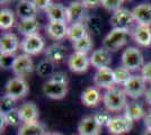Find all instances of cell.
I'll return each instance as SVG.
<instances>
[{
	"mask_svg": "<svg viewBox=\"0 0 151 135\" xmlns=\"http://www.w3.org/2000/svg\"><path fill=\"white\" fill-rule=\"evenodd\" d=\"M37 9L34 5V1L23 0L19 1L16 7V14L20 19H28V18H36Z\"/></svg>",
	"mask_w": 151,
	"mask_h": 135,
	"instance_id": "22",
	"label": "cell"
},
{
	"mask_svg": "<svg viewBox=\"0 0 151 135\" xmlns=\"http://www.w3.org/2000/svg\"><path fill=\"white\" fill-rule=\"evenodd\" d=\"M101 126L96 122L94 116H87L82 118L78 125L79 135H101Z\"/></svg>",
	"mask_w": 151,
	"mask_h": 135,
	"instance_id": "18",
	"label": "cell"
},
{
	"mask_svg": "<svg viewBox=\"0 0 151 135\" xmlns=\"http://www.w3.org/2000/svg\"><path fill=\"white\" fill-rule=\"evenodd\" d=\"M44 39L40 34H34L27 36L20 42V49L27 55H37L38 53L44 50Z\"/></svg>",
	"mask_w": 151,
	"mask_h": 135,
	"instance_id": "7",
	"label": "cell"
},
{
	"mask_svg": "<svg viewBox=\"0 0 151 135\" xmlns=\"http://www.w3.org/2000/svg\"><path fill=\"white\" fill-rule=\"evenodd\" d=\"M143 122H145V129H151V109L148 110V113L145 114V118H143Z\"/></svg>",
	"mask_w": 151,
	"mask_h": 135,
	"instance_id": "41",
	"label": "cell"
},
{
	"mask_svg": "<svg viewBox=\"0 0 151 135\" xmlns=\"http://www.w3.org/2000/svg\"><path fill=\"white\" fill-rule=\"evenodd\" d=\"M19 46L18 37L13 33H6L0 37V55L13 56Z\"/></svg>",
	"mask_w": 151,
	"mask_h": 135,
	"instance_id": "14",
	"label": "cell"
},
{
	"mask_svg": "<svg viewBox=\"0 0 151 135\" xmlns=\"http://www.w3.org/2000/svg\"><path fill=\"white\" fill-rule=\"evenodd\" d=\"M123 90L127 97H130L132 99H138L145 94L147 82L142 78V76L132 74V77L129 79V81L123 86Z\"/></svg>",
	"mask_w": 151,
	"mask_h": 135,
	"instance_id": "4",
	"label": "cell"
},
{
	"mask_svg": "<svg viewBox=\"0 0 151 135\" xmlns=\"http://www.w3.org/2000/svg\"><path fill=\"white\" fill-rule=\"evenodd\" d=\"M143 65H145V58L142 52L138 47L129 46L122 53V66H124L131 72L142 69Z\"/></svg>",
	"mask_w": 151,
	"mask_h": 135,
	"instance_id": "3",
	"label": "cell"
},
{
	"mask_svg": "<svg viewBox=\"0 0 151 135\" xmlns=\"http://www.w3.org/2000/svg\"><path fill=\"white\" fill-rule=\"evenodd\" d=\"M68 28L69 26L67 23L62 21H50L46 26V34L51 39L60 41L67 37L68 35Z\"/></svg>",
	"mask_w": 151,
	"mask_h": 135,
	"instance_id": "19",
	"label": "cell"
},
{
	"mask_svg": "<svg viewBox=\"0 0 151 135\" xmlns=\"http://www.w3.org/2000/svg\"><path fill=\"white\" fill-rule=\"evenodd\" d=\"M145 114L147 113H145L143 106L141 104L135 103V101L129 103L126 105L125 109H124V116H126L133 123L145 118Z\"/></svg>",
	"mask_w": 151,
	"mask_h": 135,
	"instance_id": "25",
	"label": "cell"
},
{
	"mask_svg": "<svg viewBox=\"0 0 151 135\" xmlns=\"http://www.w3.org/2000/svg\"><path fill=\"white\" fill-rule=\"evenodd\" d=\"M94 84L97 88L101 89H111L115 86V78H114V70L111 68H104L96 71L94 76Z\"/></svg>",
	"mask_w": 151,
	"mask_h": 135,
	"instance_id": "12",
	"label": "cell"
},
{
	"mask_svg": "<svg viewBox=\"0 0 151 135\" xmlns=\"http://www.w3.org/2000/svg\"><path fill=\"white\" fill-rule=\"evenodd\" d=\"M50 80L55 81V82H59V84H68V76H67V73H64V72H62V71L54 72V74L50 78Z\"/></svg>",
	"mask_w": 151,
	"mask_h": 135,
	"instance_id": "37",
	"label": "cell"
},
{
	"mask_svg": "<svg viewBox=\"0 0 151 135\" xmlns=\"http://www.w3.org/2000/svg\"><path fill=\"white\" fill-rule=\"evenodd\" d=\"M15 24V14L12 9H1L0 11V28L7 31L10 29Z\"/></svg>",
	"mask_w": 151,
	"mask_h": 135,
	"instance_id": "29",
	"label": "cell"
},
{
	"mask_svg": "<svg viewBox=\"0 0 151 135\" xmlns=\"http://www.w3.org/2000/svg\"><path fill=\"white\" fill-rule=\"evenodd\" d=\"M88 20L87 8L82 1H73L68 6V23L73 24H86Z\"/></svg>",
	"mask_w": 151,
	"mask_h": 135,
	"instance_id": "8",
	"label": "cell"
},
{
	"mask_svg": "<svg viewBox=\"0 0 151 135\" xmlns=\"http://www.w3.org/2000/svg\"><path fill=\"white\" fill-rule=\"evenodd\" d=\"M34 62L32 60L31 55H27L25 53L17 55L14 59L13 65H12V70L14 74L18 78H24L27 74L32 73L34 71Z\"/></svg>",
	"mask_w": 151,
	"mask_h": 135,
	"instance_id": "5",
	"label": "cell"
},
{
	"mask_svg": "<svg viewBox=\"0 0 151 135\" xmlns=\"http://www.w3.org/2000/svg\"><path fill=\"white\" fill-rule=\"evenodd\" d=\"M132 77L131 74V71L125 69L124 66H119L114 70V78H115V84H124L129 81V79Z\"/></svg>",
	"mask_w": 151,
	"mask_h": 135,
	"instance_id": "32",
	"label": "cell"
},
{
	"mask_svg": "<svg viewBox=\"0 0 151 135\" xmlns=\"http://www.w3.org/2000/svg\"><path fill=\"white\" fill-rule=\"evenodd\" d=\"M43 94L47 98L51 99H62L67 96L68 94V84H59L55 81H52V80H47L44 84H43Z\"/></svg>",
	"mask_w": 151,
	"mask_h": 135,
	"instance_id": "13",
	"label": "cell"
},
{
	"mask_svg": "<svg viewBox=\"0 0 151 135\" xmlns=\"http://www.w3.org/2000/svg\"><path fill=\"white\" fill-rule=\"evenodd\" d=\"M18 114L20 117V121L23 124H27V123H35L37 122L38 116H40V111H38L37 106L32 101L23 104L18 108Z\"/></svg>",
	"mask_w": 151,
	"mask_h": 135,
	"instance_id": "17",
	"label": "cell"
},
{
	"mask_svg": "<svg viewBox=\"0 0 151 135\" xmlns=\"http://www.w3.org/2000/svg\"><path fill=\"white\" fill-rule=\"evenodd\" d=\"M52 4L53 2L50 1V0H34V5H35L37 10H44V11H46Z\"/></svg>",
	"mask_w": 151,
	"mask_h": 135,
	"instance_id": "39",
	"label": "cell"
},
{
	"mask_svg": "<svg viewBox=\"0 0 151 135\" xmlns=\"http://www.w3.org/2000/svg\"><path fill=\"white\" fill-rule=\"evenodd\" d=\"M103 100L99 90L94 87H89L81 94V103L86 107H96Z\"/></svg>",
	"mask_w": 151,
	"mask_h": 135,
	"instance_id": "24",
	"label": "cell"
},
{
	"mask_svg": "<svg viewBox=\"0 0 151 135\" xmlns=\"http://www.w3.org/2000/svg\"><path fill=\"white\" fill-rule=\"evenodd\" d=\"M6 126H7V122H6V118H5V115L2 113H0V131H1V133L5 131Z\"/></svg>",
	"mask_w": 151,
	"mask_h": 135,
	"instance_id": "43",
	"label": "cell"
},
{
	"mask_svg": "<svg viewBox=\"0 0 151 135\" xmlns=\"http://www.w3.org/2000/svg\"><path fill=\"white\" fill-rule=\"evenodd\" d=\"M94 118L96 119V122L98 123L99 125H101V127L103 126H108L109 125V123L112 121V116L111 114L108 113V111H98V113H96L94 115Z\"/></svg>",
	"mask_w": 151,
	"mask_h": 135,
	"instance_id": "36",
	"label": "cell"
},
{
	"mask_svg": "<svg viewBox=\"0 0 151 135\" xmlns=\"http://www.w3.org/2000/svg\"><path fill=\"white\" fill-rule=\"evenodd\" d=\"M89 59H90V65H93L97 70L109 68V65L112 63L111 53L103 47L93 52V54L89 56Z\"/></svg>",
	"mask_w": 151,
	"mask_h": 135,
	"instance_id": "16",
	"label": "cell"
},
{
	"mask_svg": "<svg viewBox=\"0 0 151 135\" xmlns=\"http://www.w3.org/2000/svg\"><path fill=\"white\" fill-rule=\"evenodd\" d=\"M133 39L140 46H150L151 45V27L150 26L138 25L133 32Z\"/></svg>",
	"mask_w": 151,
	"mask_h": 135,
	"instance_id": "23",
	"label": "cell"
},
{
	"mask_svg": "<svg viewBox=\"0 0 151 135\" xmlns=\"http://www.w3.org/2000/svg\"><path fill=\"white\" fill-rule=\"evenodd\" d=\"M5 115V118H6V122L8 126H18L20 124V117H19L18 114V109H13L10 111H8Z\"/></svg>",
	"mask_w": 151,
	"mask_h": 135,
	"instance_id": "35",
	"label": "cell"
},
{
	"mask_svg": "<svg viewBox=\"0 0 151 135\" xmlns=\"http://www.w3.org/2000/svg\"><path fill=\"white\" fill-rule=\"evenodd\" d=\"M141 76L145 80V82H150L151 84V61L145 63L142 69H141Z\"/></svg>",
	"mask_w": 151,
	"mask_h": 135,
	"instance_id": "38",
	"label": "cell"
},
{
	"mask_svg": "<svg viewBox=\"0 0 151 135\" xmlns=\"http://www.w3.org/2000/svg\"><path fill=\"white\" fill-rule=\"evenodd\" d=\"M126 94L123 89L113 87L105 91L103 95V103L108 111H120L125 109L127 101H126Z\"/></svg>",
	"mask_w": 151,
	"mask_h": 135,
	"instance_id": "1",
	"label": "cell"
},
{
	"mask_svg": "<svg viewBox=\"0 0 151 135\" xmlns=\"http://www.w3.org/2000/svg\"><path fill=\"white\" fill-rule=\"evenodd\" d=\"M132 15L134 21H137L138 25L151 27V4L143 2L135 6L132 9Z\"/></svg>",
	"mask_w": 151,
	"mask_h": 135,
	"instance_id": "15",
	"label": "cell"
},
{
	"mask_svg": "<svg viewBox=\"0 0 151 135\" xmlns=\"http://www.w3.org/2000/svg\"><path fill=\"white\" fill-rule=\"evenodd\" d=\"M88 35L87 33V27L85 24H73V25H70L68 28V35L67 37L72 42H78L81 39L86 37Z\"/></svg>",
	"mask_w": 151,
	"mask_h": 135,
	"instance_id": "28",
	"label": "cell"
},
{
	"mask_svg": "<svg viewBox=\"0 0 151 135\" xmlns=\"http://www.w3.org/2000/svg\"><path fill=\"white\" fill-rule=\"evenodd\" d=\"M16 103H17V100H16L15 98L8 96V95H6V94H5V96L1 98L0 113L6 114V113L10 111V110L16 109V108H15V107H16Z\"/></svg>",
	"mask_w": 151,
	"mask_h": 135,
	"instance_id": "33",
	"label": "cell"
},
{
	"mask_svg": "<svg viewBox=\"0 0 151 135\" xmlns=\"http://www.w3.org/2000/svg\"><path fill=\"white\" fill-rule=\"evenodd\" d=\"M36 72L40 77H52L54 74V63H52L47 59H45L37 64Z\"/></svg>",
	"mask_w": 151,
	"mask_h": 135,
	"instance_id": "31",
	"label": "cell"
},
{
	"mask_svg": "<svg viewBox=\"0 0 151 135\" xmlns=\"http://www.w3.org/2000/svg\"><path fill=\"white\" fill-rule=\"evenodd\" d=\"M17 135H46V131L40 122L27 123L19 127Z\"/></svg>",
	"mask_w": 151,
	"mask_h": 135,
	"instance_id": "27",
	"label": "cell"
},
{
	"mask_svg": "<svg viewBox=\"0 0 151 135\" xmlns=\"http://www.w3.org/2000/svg\"><path fill=\"white\" fill-rule=\"evenodd\" d=\"M28 91H29V88H28V84L24 78L15 77L7 81L6 95L13 97L16 100L26 97Z\"/></svg>",
	"mask_w": 151,
	"mask_h": 135,
	"instance_id": "6",
	"label": "cell"
},
{
	"mask_svg": "<svg viewBox=\"0 0 151 135\" xmlns=\"http://www.w3.org/2000/svg\"><path fill=\"white\" fill-rule=\"evenodd\" d=\"M68 66L73 73H83L90 66V59L87 54L73 52L68 59Z\"/></svg>",
	"mask_w": 151,
	"mask_h": 135,
	"instance_id": "11",
	"label": "cell"
},
{
	"mask_svg": "<svg viewBox=\"0 0 151 135\" xmlns=\"http://www.w3.org/2000/svg\"><path fill=\"white\" fill-rule=\"evenodd\" d=\"M142 135H151V129H145V133Z\"/></svg>",
	"mask_w": 151,
	"mask_h": 135,
	"instance_id": "46",
	"label": "cell"
},
{
	"mask_svg": "<svg viewBox=\"0 0 151 135\" xmlns=\"http://www.w3.org/2000/svg\"><path fill=\"white\" fill-rule=\"evenodd\" d=\"M145 101H147V104H149L151 106V88L147 89V91H145Z\"/></svg>",
	"mask_w": 151,
	"mask_h": 135,
	"instance_id": "44",
	"label": "cell"
},
{
	"mask_svg": "<svg viewBox=\"0 0 151 135\" xmlns=\"http://www.w3.org/2000/svg\"><path fill=\"white\" fill-rule=\"evenodd\" d=\"M123 4H124L123 0H101V7L106 9L107 11H112L113 14L122 9Z\"/></svg>",
	"mask_w": 151,
	"mask_h": 135,
	"instance_id": "34",
	"label": "cell"
},
{
	"mask_svg": "<svg viewBox=\"0 0 151 135\" xmlns=\"http://www.w3.org/2000/svg\"><path fill=\"white\" fill-rule=\"evenodd\" d=\"M82 4H83V6L88 9V8L96 7L98 4H101V1H88V0H83V1H82Z\"/></svg>",
	"mask_w": 151,
	"mask_h": 135,
	"instance_id": "42",
	"label": "cell"
},
{
	"mask_svg": "<svg viewBox=\"0 0 151 135\" xmlns=\"http://www.w3.org/2000/svg\"><path fill=\"white\" fill-rule=\"evenodd\" d=\"M50 21H62L68 24V7L53 2L45 11Z\"/></svg>",
	"mask_w": 151,
	"mask_h": 135,
	"instance_id": "20",
	"label": "cell"
},
{
	"mask_svg": "<svg viewBox=\"0 0 151 135\" xmlns=\"http://www.w3.org/2000/svg\"><path fill=\"white\" fill-rule=\"evenodd\" d=\"M133 127V122L130 121L126 116H116L113 117L109 125L107 126V131L111 135H124L127 134Z\"/></svg>",
	"mask_w": 151,
	"mask_h": 135,
	"instance_id": "10",
	"label": "cell"
},
{
	"mask_svg": "<svg viewBox=\"0 0 151 135\" xmlns=\"http://www.w3.org/2000/svg\"><path fill=\"white\" fill-rule=\"evenodd\" d=\"M67 55V49L60 43H55V44L50 45L46 50H45V56L46 59L51 61L52 63L58 64L61 63L63 60L65 59Z\"/></svg>",
	"mask_w": 151,
	"mask_h": 135,
	"instance_id": "21",
	"label": "cell"
},
{
	"mask_svg": "<svg viewBox=\"0 0 151 135\" xmlns=\"http://www.w3.org/2000/svg\"><path fill=\"white\" fill-rule=\"evenodd\" d=\"M133 21H134V18H133L132 10L122 8L112 15L109 24L113 27V29H129V27L132 25Z\"/></svg>",
	"mask_w": 151,
	"mask_h": 135,
	"instance_id": "9",
	"label": "cell"
},
{
	"mask_svg": "<svg viewBox=\"0 0 151 135\" xmlns=\"http://www.w3.org/2000/svg\"><path fill=\"white\" fill-rule=\"evenodd\" d=\"M46 135H62V134H60V133H58V132H47Z\"/></svg>",
	"mask_w": 151,
	"mask_h": 135,
	"instance_id": "45",
	"label": "cell"
},
{
	"mask_svg": "<svg viewBox=\"0 0 151 135\" xmlns=\"http://www.w3.org/2000/svg\"><path fill=\"white\" fill-rule=\"evenodd\" d=\"M0 64L2 69H7V68H12L14 62L13 56H9V55H0Z\"/></svg>",
	"mask_w": 151,
	"mask_h": 135,
	"instance_id": "40",
	"label": "cell"
},
{
	"mask_svg": "<svg viewBox=\"0 0 151 135\" xmlns=\"http://www.w3.org/2000/svg\"><path fill=\"white\" fill-rule=\"evenodd\" d=\"M72 46L75 49V52H78V53H83V54H87L94 46V42H93V39L90 35H87L86 37L81 39L78 42H75L72 43Z\"/></svg>",
	"mask_w": 151,
	"mask_h": 135,
	"instance_id": "30",
	"label": "cell"
},
{
	"mask_svg": "<svg viewBox=\"0 0 151 135\" xmlns=\"http://www.w3.org/2000/svg\"><path fill=\"white\" fill-rule=\"evenodd\" d=\"M129 29H112L103 39V49L108 52H116L127 43Z\"/></svg>",
	"mask_w": 151,
	"mask_h": 135,
	"instance_id": "2",
	"label": "cell"
},
{
	"mask_svg": "<svg viewBox=\"0 0 151 135\" xmlns=\"http://www.w3.org/2000/svg\"><path fill=\"white\" fill-rule=\"evenodd\" d=\"M40 28V24L36 18H28V19H20V21L17 25L18 32L24 35L25 37L31 36L34 34H37V31Z\"/></svg>",
	"mask_w": 151,
	"mask_h": 135,
	"instance_id": "26",
	"label": "cell"
}]
</instances>
